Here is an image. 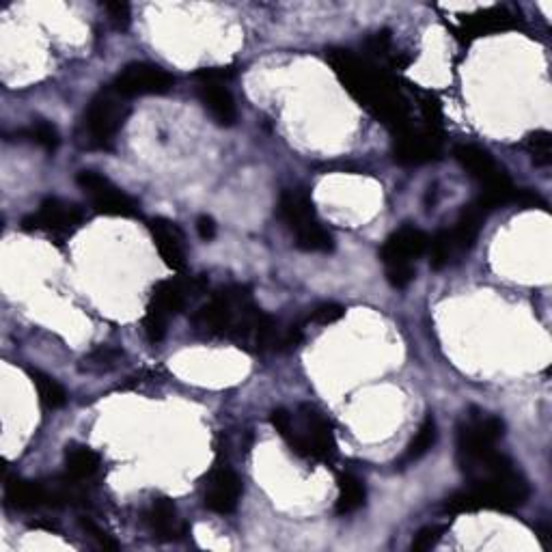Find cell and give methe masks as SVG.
Returning <instances> with one entry per match:
<instances>
[{
    "instance_id": "cell-1",
    "label": "cell",
    "mask_w": 552,
    "mask_h": 552,
    "mask_svg": "<svg viewBox=\"0 0 552 552\" xmlns=\"http://www.w3.org/2000/svg\"><path fill=\"white\" fill-rule=\"evenodd\" d=\"M326 61L354 100L369 108L371 113L395 132L408 130V115L402 95L380 69L371 67L365 59L356 57L350 50L337 48L326 52Z\"/></svg>"
},
{
    "instance_id": "cell-2",
    "label": "cell",
    "mask_w": 552,
    "mask_h": 552,
    "mask_svg": "<svg viewBox=\"0 0 552 552\" xmlns=\"http://www.w3.org/2000/svg\"><path fill=\"white\" fill-rule=\"evenodd\" d=\"M529 483L512 462L501 464L490 475L471 481V488L453 494L445 509L451 514L477 512V509H499V512H516L529 501Z\"/></svg>"
},
{
    "instance_id": "cell-3",
    "label": "cell",
    "mask_w": 552,
    "mask_h": 552,
    "mask_svg": "<svg viewBox=\"0 0 552 552\" xmlns=\"http://www.w3.org/2000/svg\"><path fill=\"white\" fill-rule=\"evenodd\" d=\"M270 421L274 430L285 438V443L302 458L326 462L337 451L333 427H330L324 414L313 406L302 404L296 414L285 408H276Z\"/></svg>"
},
{
    "instance_id": "cell-4",
    "label": "cell",
    "mask_w": 552,
    "mask_h": 552,
    "mask_svg": "<svg viewBox=\"0 0 552 552\" xmlns=\"http://www.w3.org/2000/svg\"><path fill=\"white\" fill-rule=\"evenodd\" d=\"M128 119V104L113 87L93 95L80 123V141L89 149H110Z\"/></svg>"
},
{
    "instance_id": "cell-5",
    "label": "cell",
    "mask_w": 552,
    "mask_h": 552,
    "mask_svg": "<svg viewBox=\"0 0 552 552\" xmlns=\"http://www.w3.org/2000/svg\"><path fill=\"white\" fill-rule=\"evenodd\" d=\"M505 434L503 419L490 412L471 410L458 427V464L468 475L477 464L496 451V443Z\"/></svg>"
},
{
    "instance_id": "cell-6",
    "label": "cell",
    "mask_w": 552,
    "mask_h": 552,
    "mask_svg": "<svg viewBox=\"0 0 552 552\" xmlns=\"http://www.w3.org/2000/svg\"><path fill=\"white\" fill-rule=\"evenodd\" d=\"M203 285V281H162L151 292V300L145 315V335L151 343H160L167 337L169 320L179 311H184L190 292H195Z\"/></svg>"
},
{
    "instance_id": "cell-7",
    "label": "cell",
    "mask_w": 552,
    "mask_h": 552,
    "mask_svg": "<svg viewBox=\"0 0 552 552\" xmlns=\"http://www.w3.org/2000/svg\"><path fill=\"white\" fill-rule=\"evenodd\" d=\"M225 78L227 72H223L220 67L203 69V72L197 74L199 100L207 110V115H210L220 128H229L238 119V106L231 91L225 87Z\"/></svg>"
},
{
    "instance_id": "cell-8",
    "label": "cell",
    "mask_w": 552,
    "mask_h": 552,
    "mask_svg": "<svg viewBox=\"0 0 552 552\" xmlns=\"http://www.w3.org/2000/svg\"><path fill=\"white\" fill-rule=\"evenodd\" d=\"M76 184L91 199L93 207L100 214L128 218V216H134L138 210L136 201L130 195H126L119 186H115L108 177L100 173L80 171L76 177Z\"/></svg>"
},
{
    "instance_id": "cell-9",
    "label": "cell",
    "mask_w": 552,
    "mask_h": 552,
    "mask_svg": "<svg viewBox=\"0 0 552 552\" xmlns=\"http://www.w3.org/2000/svg\"><path fill=\"white\" fill-rule=\"evenodd\" d=\"M173 87V76L158 65L132 63L123 67L113 82V89L123 98H143V95H162Z\"/></svg>"
},
{
    "instance_id": "cell-10",
    "label": "cell",
    "mask_w": 552,
    "mask_h": 552,
    "mask_svg": "<svg viewBox=\"0 0 552 552\" xmlns=\"http://www.w3.org/2000/svg\"><path fill=\"white\" fill-rule=\"evenodd\" d=\"M82 220H85V212L78 205L61 199H46L37 212L22 220V227L29 231H46L52 236H67L82 225Z\"/></svg>"
},
{
    "instance_id": "cell-11",
    "label": "cell",
    "mask_w": 552,
    "mask_h": 552,
    "mask_svg": "<svg viewBox=\"0 0 552 552\" xmlns=\"http://www.w3.org/2000/svg\"><path fill=\"white\" fill-rule=\"evenodd\" d=\"M242 496V481L240 477L227 466H218L207 475V483L203 490V503L214 514H231L238 509Z\"/></svg>"
},
{
    "instance_id": "cell-12",
    "label": "cell",
    "mask_w": 552,
    "mask_h": 552,
    "mask_svg": "<svg viewBox=\"0 0 552 552\" xmlns=\"http://www.w3.org/2000/svg\"><path fill=\"white\" fill-rule=\"evenodd\" d=\"M427 244H430V238H427L421 229L404 225L382 244L380 261L384 264V268L414 266V259H419L421 255L427 253Z\"/></svg>"
},
{
    "instance_id": "cell-13",
    "label": "cell",
    "mask_w": 552,
    "mask_h": 552,
    "mask_svg": "<svg viewBox=\"0 0 552 552\" xmlns=\"http://www.w3.org/2000/svg\"><path fill=\"white\" fill-rule=\"evenodd\" d=\"M149 233L154 238L160 257L169 268L182 272L186 268V238L169 218L149 220Z\"/></svg>"
},
{
    "instance_id": "cell-14",
    "label": "cell",
    "mask_w": 552,
    "mask_h": 552,
    "mask_svg": "<svg viewBox=\"0 0 552 552\" xmlns=\"http://www.w3.org/2000/svg\"><path fill=\"white\" fill-rule=\"evenodd\" d=\"M440 154V143L434 134L412 132L410 128L397 132L395 138V160L402 164H425L436 160Z\"/></svg>"
},
{
    "instance_id": "cell-15",
    "label": "cell",
    "mask_w": 552,
    "mask_h": 552,
    "mask_svg": "<svg viewBox=\"0 0 552 552\" xmlns=\"http://www.w3.org/2000/svg\"><path fill=\"white\" fill-rule=\"evenodd\" d=\"M276 214L292 233L302 231L317 220L313 199L302 190H285L276 203Z\"/></svg>"
},
{
    "instance_id": "cell-16",
    "label": "cell",
    "mask_w": 552,
    "mask_h": 552,
    "mask_svg": "<svg viewBox=\"0 0 552 552\" xmlns=\"http://www.w3.org/2000/svg\"><path fill=\"white\" fill-rule=\"evenodd\" d=\"M145 522L151 535L158 537L162 542L177 540V537L186 535L188 531V524L179 520L177 507L171 499H156L151 503L149 512L145 514Z\"/></svg>"
},
{
    "instance_id": "cell-17",
    "label": "cell",
    "mask_w": 552,
    "mask_h": 552,
    "mask_svg": "<svg viewBox=\"0 0 552 552\" xmlns=\"http://www.w3.org/2000/svg\"><path fill=\"white\" fill-rule=\"evenodd\" d=\"M5 499L16 509H39L44 505H54L52 486H44L39 481L24 479H7Z\"/></svg>"
},
{
    "instance_id": "cell-18",
    "label": "cell",
    "mask_w": 552,
    "mask_h": 552,
    "mask_svg": "<svg viewBox=\"0 0 552 552\" xmlns=\"http://www.w3.org/2000/svg\"><path fill=\"white\" fill-rule=\"evenodd\" d=\"M466 29L475 35H488V33H499L505 29H512L514 26V13H509L505 7H488L483 11L473 13L464 20Z\"/></svg>"
},
{
    "instance_id": "cell-19",
    "label": "cell",
    "mask_w": 552,
    "mask_h": 552,
    "mask_svg": "<svg viewBox=\"0 0 552 552\" xmlns=\"http://www.w3.org/2000/svg\"><path fill=\"white\" fill-rule=\"evenodd\" d=\"M65 471L74 481H85L100 471V455L85 445H72L65 451Z\"/></svg>"
},
{
    "instance_id": "cell-20",
    "label": "cell",
    "mask_w": 552,
    "mask_h": 552,
    "mask_svg": "<svg viewBox=\"0 0 552 552\" xmlns=\"http://www.w3.org/2000/svg\"><path fill=\"white\" fill-rule=\"evenodd\" d=\"M365 499H367V490H365V483L354 477V475H341L339 477V494H337V505H335V512L339 516H348V514H354L358 512L365 505Z\"/></svg>"
},
{
    "instance_id": "cell-21",
    "label": "cell",
    "mask_w": 552,
    "mask_h": 552,
    "mask_svg": "<svg viewBox=\"0 0 552 552\" xmlns=\"http://www.w3.org/2000/svg\"><path fill=\"white\" fill-rule=\"evenodd\" d=\"M436 436H438L436 421H434V417L430 414V417H425V421L419 427V432L414 434V438L408 443V447H406L402 458H399V466H406V464L417 462V460L423 458L425 453H430L432 447H434V443H436Z\"/></svg>"
},
{
    "instance_id": "cell-22",
    "label": "cell",
    "mask_w": 552,
    "mask_h": 552,
    "mask_svg": "<svg viewBox=\"0 0 552 552\" xmlns=\"http://www.w3.org/2000/svg\"><path fill=\"white\" fill-rule=\"evenodd\" d=\"M31 380L35 384L39 402L48 410H59L67 404V391L61 382L50 378L48 374H41V371H31Z\"/></svg>"
},
{
    "instance_id": "cell-23",
    "label": "cell",
    "mask_w": 552,
    "mask_h": 552,
    "mask_svg": "<svg viewBox=\"0 0 552 552\" xmlns=\"http://www.w3.org/2000/svg\"><path fill=\"white\" fill-rule=\"evenodd\" d=\"M296 246L307 253H330L335 248V240L330 231L315 220L313 225L296 233Z\"/></svg>"
},
{
    "instance_id": "cell-24",
    "label": "cell",
    "mask_w": 552,
    "mask_h": 552,
    "mask_svg": "<svg viewBox=\"0 0 552 552\" xmlns=\"http://www.w3.org/2000/svg\"><path fill=\"white\" fill-rule=\"evenodd\" d=\"M123 352L117 348H108V345H100L93 352H89L82 358L80 369L87 371V374H108L121 365Z\"/></svg>"
},
{
    "instance_id": "cell-25",
    "label": "cell",
    "mask_w": 552,
    "mask_h": 552,
    "mask_svg": "<svg viewBox=\"0 0 552 552\" xmlns=\"http://www.w3.org/2000/svg\"><path fill=\"white\" fill-rule=\"evenodd\" d=\"M24 141H29L41 149L46 151H57L59 143H61V136H59V130L52 126L50 121L46 119H33L29 128H24L18 132Z\"/></svg>"
},
{
    "instance_id": "cell-26",
    "label": "cell",
    "mask_w": 552,
    "mask_h": 552,
    "mask_svg": "<svg viewBox=\"0 0 552 552\" xmlns=\"http://www.w3.org/2000/svg\"><path fill=\"white\" fill-rule=\"evenodd\" d=\"M529 154L533 156V162L537 167H548L552 162V138L546 130H537L527 138Z\"/></svg>"
},
{
    "instance_id": "cell-27",
    "label": "cell",
    "mask_w": 552,
    "mask_h": 552,
    "mask_svg": "<svg viewBox=\"0 0 552 552\" xmlns=\"http://www.w3.org/2000/svg\"><path fill=\"white\" fill-rule=\"evenodd\" d=\"M445 531H447L445 527H436V524H430V527H423L417 535H414V540L410 544V550L412 552H427V550H432L440 542V537H443Z\"/></svg>"
},
{
    "instance_id": "cell-28",
    "label": "cell",
    "mask_w": 552,
    "mask_h": 552,
    "mask_svg": "<svg viewBox=\"0 0 552 552\" xmlns=\"http://www.w3.org/2000/svg\"><path fill=\"white\" fill-rule=\"evenodd\" d=\"M343 315H345V309H343L341 305H335V302H328V305H322V307L313 309V313L309 315V320H311L313 324L328 326V324L339 322Z\"/></svg>"
},
{
    "instance_id": "cell-29",
    "label": "cell",
    "mask_w": 552,
    "mask_h": 552,
    "mask_svg": "<svg viewBox=\"0 0 552 552\" xmlns=\"http://www.w3.org/2000/svg\"><path fill=\"white\" fill-rule=\"evenodd\" d=\"M80 529L85 535H89V540H93V544L102 548V550H117L119 544L115 540H110V537L100 529V527H95V524L87 518H80Z\"/></svg>"
},
{
    "instance_id": "cell-30",
    "label": "cell",
    "mask_w": 552,
    "mask_h": 552,
    "mask_svg": "<svg viewBox=\"0 0 552 552\" xmlns=\"http://www.w3.org/2000/svg\"><path fill=\"white\" fill-rule=\"evenodd\" d=\"M384 272H386V281L397 289L408 287L414 281V274H417L414 266H389L384 268Z\"/></svg>"
},
{
    "instance_id": "cell-31",
    "label": "cell",
    "mask_w": 552,
    "mask_h": 552,
    "mask_svg": "<svg viewBox=\"0 0 552 552\" xmlns=\"http://www.w3.org/2000/svg\"><path fill=\"white\" fill-rule=\"evenodd\" d=\"M106 11L110 16V22H113L117 29H128L130 24V7L126 3H108Z\"/></svg>"
},
{
    "instance_id": "cell-32",
    "label": "cell",
    "mask_w": 552,
    "mask_h": 552,
    "mask_svg": "<svg viewBox=\"0 0 552 552\" xmlns=\"http://www.w3.org/2000/svg\"><path fill=\"white\" fill-rule=\"evenodd\" d=\"M197 231H199V238L203 242H212L216 238V220L212 216H199L197 220Z\"/></svg>"
}]
</instances>
